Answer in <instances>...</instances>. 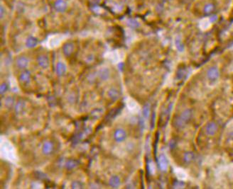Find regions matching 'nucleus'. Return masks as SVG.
I'll return each mask as SVG.
<instances>
[{
	"label": "nucleus",
	"instance_id": "obj_1",
	"mask_svg": "<svg viewBox=\"0 0 233 189\" xmlns=\"http://www.w3.org/2000/svg\"><path fill=\"white\" fill-rule=\"evenodd\" d=\"M220 71L217 67H211L207 71V77L211 82H215L219 78Z\"/></svg>",
	"mask_w": 233,
	"mask_h": 189
},
{
	"label": "nucleus",
	"instance_id": "obj_2",
	"mask_svg": "<svg viewBox=\"0 0 233 189\" xmlns=\"http://www.w3.org/2000/svg\"><path fill=\"white\" fill-rule=\"evenodd\" d=\"M53 7L56 11L63 13L66 12L67 8H68V4H67L66 0H56V2H54Z\"/></svg>",
	"mask_w": 233,
	"mask_h": 189
},
{
	"label": "nucleus",
	"instance_id": "obj_3",
	"mask_svg": "<svg viewBox=\"0 0 233 189\" xmlns=\"http://www.w3.org/2000/svg\"><path fill=\"white\" fill-rule=\"evenodd\" d=\"M191 116H192V111H191V109L185 110L182 113V114L181 115L179 120H178V123H179L180 125H182L183 123L188 122V121L191 119Z\"/></svg>",
	"mask_w": 233,
	"mask_h": 189
},
{
	"label": "nucleus",
	"instance_id": "obj_4",
	"mask_svg": "<svg viewBox=\"0 0 233 189\" xmlns=\"http://www.w3.org/2000/svg\"><path fill=\"white\" fill-rule=\"evenodd\" d=\"M37 63L43 69H46L49 66V59L48 58L46 55H41L38 57L37 58Z\"/></svg>",
	"mask_w": 233,
	"mask_h": 189
},
{
	"label": "nucleus",
	"instance_id": "obj_5",
	"mask_svg": "<svg viewBox=\"0 0 233 189\" xmlns=\"http://www.w3.org/2000/svg\"><path fill=\"white\" fill-rule=\"evenodd\" d=\"M217 130V125L216 123L211 122L206 125V132L207 135H208L210 136L214 135L216 133Z\"/></svg>",
	"mask_w": 233,
	"mask_h": 189
},
{
	"label": "nucleus",
	"instance_id": "obj_6",
	"mask_svg": "<svg viewBox=\"0 0 233 189\" xmlns=\"http://www.w3.org/2000/svg\"><path fill=\"white\" fill-rule=\"evenodd\" d=\"M126 132L122 129H117L115 133V139L116 142H120L126 139Z\"/></svg>",
	"mask_w": 233,
	"mask_h": 189
},
{
	"label": "nucleus",
	"instance_id": "obj_7",
	"mask_svg": "<svg viewBox=\"0 0 233 189\" xmlns=\"http://www.w3.org/2000/svg\"><path fill=\"white\" fill-rule=\"evenodd\" d=\"M53 144L52 142L50 141H47L45 142L44 144H43V147H42V151L43 153L44 154H50L51 152H53Z\"/></svg>",
	"mask_w": 233,
	"mask_h": 189
},
{
	"label": "nucleus",
	"instance_id": "obj_8",
	"mask_svg": "<svg viewBox=\"0 0 233 189\" xmlns=\"http://www.w3.org/2000/svg\"><path fill=\"white\" fill-rule=\"evenodd\" d=\"M73 50H74V45L72 43H67L65 44L63 47V52L64 55L67 57H69L71 55V54L73 53Z\"/></svg>",
	"mask_w": 233,
	"mask_h": 189
},
{
	"label": "nucleus",
	"instance_id": "obj_9",
	"mask_svg": "<svg viewBox=\"0 0 233 189\" xmlns=\"http://www.w3.org/2000/svg\"><path fill=\"white\" fill-rule=\"evenodd\" d=\"M67 71V67L66 64L62 63V62H59L57 63L56 65V73L58 75L59 77H61L66 74Z\"/></svg>",
	"mask_w": 233,
	"mask_h": 189
},
{
	"label": "nucleus",
	"instance_id": "obj_10",
	"mask_svg": "<svg viewBox=\"0 0 233 189\" xmlns=\"http://www.w3.org/2000/svg\"><path fill=\"white\" fill-rule=\"evenodd\" d=\"M28 59L27 58H26L24 56L19 57V58L17 59V65L18 67H19L20 69H24L28 66Z\"/></svg>",
	"mask_w": 233,
	"mask_h": 189
},
{
	"label": "nucleus",
	"instance_id": "obj_11",
	"mask_svg": "<svg viewBox=\"0 0 233 189\" xmlns=\"http://www.w3.org/2000/svg\"><path fill=\"white\" fill-rule=\"evenodd\" d=\"M159 167L162 171H166L168 169V161L166 157H165V155L161 154L159 158Z\"/></svg>",
	"mask_w": 233,
	"mask_h": 189
},
{
	"label": "nucleus",
	"instance_id": "obj_12",
	"mask_svg": "<svg viewBox=\"0 0 233 189\" xmlns=\"http://www.w3.org/2000/svg\"><path fill=\"white\" fill-rule=\"evenodd\" d=\"M216 10V5L213 3H207L203 7V12L206 15H211Z\"/></svg>",
	"mask_w": 233,
	"mask_h": 189
},
{
	"label": "nucleus",
	"instance_id": "obj_13",
	"mask_svg": "<svg viewBox=\"0 0 233 189\" xmlns=\"http://www.w3.org/2000/svg\"><path fill=\"white\" fill-rule=\"evenodd\" d=\"M38 44V40L37 38L33 37V36H29L26 41V45L27 47L29 48H35Z\"/></svg>",
	"mask_w": 233,
	"mask_h": 189
},
{
	"label": "nucleus",
	"instance_id": "obj_14",
	"mask_svg": "<svg viewBox=\"0 0 233 189\" xmlns=\"http://www.w3.org/2000/svg\"><path fill=\"white\" fill-rule=\"evenodd\" d=\"M109 184L112 188H117L120 185V178L116 176H112L109 180Z\"/></svg>",
	"mask_w": 233,
	"mask_h": 189
},
{
	"label": "nucleus",
	"instance_id": "obj_15",
	"mask_svg": "<svg viewBox=\"0 0 233 189\" xmlns=\"http://www.w3.org/2000/svg\"><path fill=\"white\" fill-rule=\"evenodd\" d=\"M31 78V72L28 70H25L20 74L19 80L22 83H27L29 82Z\"/></svg>",
	"mask_w": 233,
	"mask_h": 189
},
{
	"label": "nucleus",
	"instance_id": "obj_16",
	"mask_svg": "<svg viewBox=\"0 0 233 189\" xmlns=\"http://www.w3.org/2000/svg\"><path fill=\"white\" fill-rule=\"evenodd\" d=\"M98 75H99L100 78L102 80H107L109 77H110V70L107 68H102L98 72Z\"/></svg>",
	"mask_w": 233,
	"mask_h": 189
},
{
	"label": "nucleus",
	"instance_id": "obj_17",
	"mask_svg": "<svg viewBox=\"0 0 233 189\" xmlns=\"http://www.w3.org/2000/svg\"><path fill=\"white\" fill-rule=\"evenodd\" d=\"M108 96L112 101H116L120 97V92L115 88H112L108 92Z\"/></svg>",
	"mask_w": 233,
	"mask_h": 189
},
{
	"label": "nucleus",
	"instance_id": "obj_18",
	"mask_svg": "<svg viewBox=\"0 0 233 189\" xmlns=\"http://www.w3.org/2000/svg\"><path fill=\"white\" fill-rule=\"evenodd\" d=\"M79 162L78 161H77L76 159H70L68 162H66V167L67 169L71 170L76 168L77 166H78Z\"/></svg>",
	"mask_w": 233,
	"mask_h": 189
},
{
	"label": "nucleus",
	"instance_id": "obj_19",
	"mask_svg": "<svg viewBox=\"0 0 233 189\" xmlns=\"http://www.w3.org/2000/svg\"><path fill=\"white\" fill-rule=\"evenodd\" d=\"M24 107L25 102H23V101H19V102H17L16 106H15V112H16L17 114H19V113L22 112Z\"/></svg>",
	"mask_w": 233,
	"mask_h": 189
},
{
	"label": "nucleus",
	"instance_id": "obj_20",
	"mask_svg": "<svg viewBox=\"0 0 233 189\" xmlns=\"http://www.w3.org/2000/svg\"><path fill=\"white\" fill-rule=\"evenodd\" d=\"M175 44H176V47L177 50L179 52H182L184 49V47H183V44L181 41V39L180 38H177L175 40Z\"/></svg>",
	"mask_w": 233,
	"mask_h": 189
},
{
	"label": "nucleus",
	"instance_id": "obj_21",
	"mask_svg": "<svg viewBox=\"0 0 233 189\" xmlns=\"http://www.w3.org/2000/svg\"><path fill=\"white\" fill-rule=\"evenodd\" d=\"M127 24H128L129 26H130L131 28H138L139 26V22L137 21L136 20L134 19H129L127 21Z\"/></svg>",
	"mask_w": 233,
	"mask_h": 189
},
{
	"label": "nucleus",
	"instance_id": "obj_22",
	"mask_svg": "<svg viewBox=\"0 0 233 189\" xmlns=\"http://www.w3.org/2000/svg\"><path fill=\"white\" fill-rule=\"evenodd\" d=\"M193 154L191 152H187L184 155V160L186 162H190L193 159Z\"/></svg>",
	"mask_w": 233,
	"mask_h": 189
},
{
	"label": "nucleus",
	"instance_id": "obj_23",
	"mask_svg": "<svg viewBox=\"0 0 233 189\" xmlns=\"http://www.w3.org/2000/svg\"><path fill=\"white\" fill-rule=\"evenodd\" d=\"M13 103H14V99L12 97H8L6 99V102H5V105H6V106L9 108L13 105Z\"/></svg>",
	"mask_w": 233,
	"mask_h": 189
},
{
	"label": "nucleus",
	"instance_id": "obj_24",
	"mask_svg": "<svg viewBox=\"0 0 233 189\" xmlns=\"http://www.w3.org/2000/svg\"><path fill=\"white\" fill-rule=\"evenodd\" d=\"M7 89H8V87H7V84H6V83H3V84H2L1 87H0V92H1V94H3L4 93L6 92Z\"/></svg>",
	"mask_w": 233,
	"mask_h": 189
},
{
	"label": "nucleus",
	"instance_id": "obj_25",
	"mask_svg": "<svg viewBox=\"0 0 233 189\" xmlns=\"http://www.w3.org/2000/svg\"><path fill=\"white\" fill-rule=\"evenodd\" d=\"M72 188H82V185L79 181H75L72 183Z\"/></svg>",
	"mask_w": 233,
	"mask_h": 189
},
{
	"label": "nucleus",
	"instance_id": "obj_26",
	"mask_svg": "<svg viewBox=\"0 0 233 189\" xmlns=\"http://www.w3.org/2000/svg\"><path fill=\"white\" fill-rule=\"evenodd\" d=\"M143 113L145 117H148L149 116V107L148 105L145 106L144 107V109H143Z\"/></svg>",
	"mask_w": 233,
	"mask_h": 189
},
{
	"label": "nucleus",
	"instance_id": "obj_27",
	"mask_svg": "<svg viewBox=\"0 0 233 189\" xmlns=\"http://www.w3.org/2000/svg\"><path fill=\"white\" fill-rule=\"evenodd\" d=\"M4 14H5L4 7L2 6V5H1V7H0V16H1V19H2V18L4 17Z\"/></svg>",
	"mask_w": 233,
	"mask_h": 189
},
{
	"label": "nucleus",
	"instance_id": "obj_28",
	"mask_svg": "<svg viewBox=\"0 0 233 189\" xmlns=\"http://www.w3.org/2000/svg\"><path fill=\"white\" fill-rule=\"evenodd\" d=\"M217 20V16L216 15H212V16L210 17V21H211V23H215Z\"/></svg>",
	"mask_w": 233,
	"mask_h": 189
},
{
	"label": "nucleus",
	"instance_id": "obj_29",
	"mask_svg": "<svg viewBox=\"0 0 233 189\" xmlns=\"http://www.w3.org/2000/svg\"><path fill=\"white\" fill-rule=\"evenodd\" d=\"M90 1H91L92 2V3L97 4V3H98V2H99L100 1V0H90Z\"/></svg>",
	"mask_w": 233,
	"mask_h": 189
},
{
	"label": "nucleus",
	"instance_id": "obj_30",
	"mask_svg": "<svg viewBox=\"0 0 233 189\" xmlns=\"http://www.w3.org/2000/svg\"><path fill=\"white\" fill-rule=\"evenodd\" d=\"M163 1H165V2H168V1H170V0H163Z\"/></svg>",
	"mask_w": 233,
	"mask_h": 189
}]
</instances>
